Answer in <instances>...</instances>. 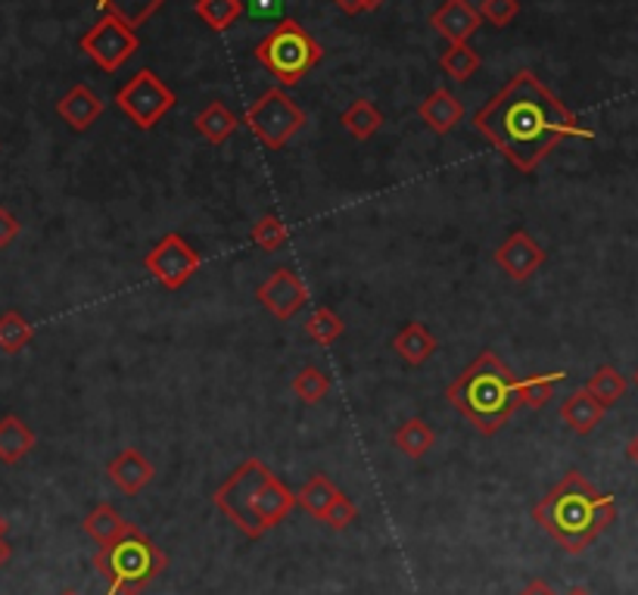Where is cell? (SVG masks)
<instances>
[{
    "instance_id": "f1b7e54d",
    "label": "cell",
    "mask_w": 638,
    "mask_h": 595,
    "mask_svg": "<svg viewBox=\"0 0 638 595\" xmlns=\"http://www.w3.org/2000/svg\"><path fill=\"white\" fill-rule=\"evenodd\" d=\"M193 10L212 32H225L243 17V0H196Z\"/></svg>"
},
{
    "instance_id": "1f68e13d",
    "label": "cell",
    "mask_w": 638,
    "mask_h": 595,
    "mask_svg": "<svg viewBox=\"0 0 638 595\" xmlns=\"http://www.w3.org/2000/svg\"><path fill=\"white\" fill-rule=\"evenodd\" d=\"M97 3L104 7L106 13L121 17L128 25H135V29H138L140 22H147V19L153 17L156 10H159L166 0H97Z\"/></svg>"
},
{
    "instance_id": "8d00e7d4",
    "label": "cell",
    "mask_w": 638,
    "mask_h": 595,
    "mask_svg": "<svg viewBox=\"0 0 638 595\" xmlns=\"http://www.w3.org/2000/svg\"><path fill=\"white\" fill-rule=\"evenodd\" d=\"M333 3H337V10L345 13V17H359V13L368 10V3H364V0H333Z\"/></svg>"
},
{
    "instance_id": "9c48e42d",
    "label": "cell",
    "mask_w": 638,
    "mask_h": 595,
    "mask_svg": "<svg viewBox=\"0 0 638 595\" xmlns=\"http://www.w3.org/2000/svg\"><path fill=\"white\" fill-rule=\"evenodd\" d=\"M82 51L100 66L104 72H119L140 47V38L135 32V25H128L121 17L106 13L104 19H97L85 35H82Z\"/></svg>"
},
{
    "instance_id": "74e56055",
    "label": "cell",
    "mask_w": 638,
    "mask_h": 595,
    "mask_svg": "<svg viewBox=\"0 0 638 595\" xmlns=\"http://www.w3.org/2000/svg\"><path fill=\"white\" fill-rule=\"evenodd\" d=\"M520 595H557V593H554V589L549 586V583H545V580H530V583H527V586L520 589Z\"/></svg>"
},
{
    "instance_id": "8fae6325",
    "label": "cell",
    "mask_w": 638,
    "mask_h": 595,
    "mask_svg": "<svg viewBox=\"0 0 638 595\" xmlns=\"http://www.w3.org/2000/svg\"><path fill=\"white\" fill-rule=\"evenodd\" d=\"M256 299H259L262 309L272 318L290 321V318H296V312L309 302V287H306V280L299 278L294 268L280 265V268H275L268 278L262 280L259 290H256Z\"/></svg>"
},
{
    "instance_id": "cb8c5ba5",
    "label": "cell",
    "mask_w": 638,
    "mask_h": 595,
    "mask_svg": "<svg viewBox=\"0 0 638 595\" xmlns=\"http://www.w3.org/2000/svg\"><path fill=\"white\" fill-rule=\"evenodd\" d=\"M340 123L345 125V131L355 140H371L383 128V113L371 100H352L343 109Z\"/></svg>"
},
{
    "instance_id": "8992f818",
    "label": "cell",
    "mask_w": 638,
    "mask_h": 595,
    "mask_svg": "<svg viewBox=\"0 0 638 595\" xmlns=\"http://www.w3.org/2000/svg\"><path fill=\"white\" fill-rule=\"evenodd\" d=\"M256 60H259L262 70L275 75L280 88H296L325 60V47L311 38L302 22L280 19L275 29L256 44Z\"/></svg>"
},
{
    "instance_id": "44dd1931",
    "label": "cell",
    "mask_w": 638,
    "mask_h": 595,
    "mask_svg": "<svg viewBox=\"0 0 638 595\" xmlns=\"http://www.w3.org/2000/svg\"><path fill=\"white\" fill-rule=\"evenodd\" d=\"M296 499H299V508H306L315 521H325L330 506L340 499V490H337V484L330 480L328 474H311L309 480L302 484V490L296 492Z\"/></svg>"
},
{
    "instance_id": "d6a6232c",
    "label": "cell",
    "mask_w": 638,
    "mask_h": 595,
    "mask_svg": "<svg viewBox=\"0 0 638 595\" xmlns=\"http://www.w3.org/2000/svg\"><path fill=\"white\" fill-rule=\"evenodd\" d=\"M290 241V231H287V225L277 219V215H262L259 222L253 225V244L259 246L262 253H277L280 246Z\"/></svg>"
},
{
    "instance_id": "ba28073f",
    "label": "cell",
    "mask_w": 638,
    "mask_h": 595,
    "mask_svg": "<svg viewBox=\"0 0 638 595\" xmlns=\"http://www.w3.org/2000/svg\"><path fill=\"white\" fill-rule=\"evenodd\" d=\"M178 104L174 91L156 75L153 70L135 72L119 91H116V106L121 116H128L140 131H150L166 113H172Z\"/></svg>"
},
{
    "instance_id": "ffe728a7",
    "label": "cell",
    "mask_w": 638,
    "mask_h": 595,
    "mask_svg": "<svg viewBox=\"0 0 638 595\" xmlns=\"http://www.w3.org/2000/svg\"><path fill=\"white\" fill-rule=\"evenodd\" d=\"M35 431L19 418V415L0 418V461H3V465H19L22 458L35 449Z\"/></svg>"
},
{
    "instance_id": "30bf717a",
    "label": "cell",
    "mask_w": 638,
    "mask_h": 595,
    "mask_svg": "<svg viewBox=\"0 0 638 595\" xmlns=\"http://www.w3.org/2000/svg\"><path fill=\"white\" fill-rule=\"evenodd\" d=\"M200 265H203L200 253H196L181 234H174V231L166 234V237L143 256V268H147L166 290H181V287L200 272Z\"/></svg>"
},
{
    "instance_id": "d4e9b609",
    "label": "cell",
    "mask_w": 638,
    "mask_h": 595,
    "mask_svg": "<svg viewBox=\"0 0 638 595\" xmlns=\"http://www.w3.org/2000/svg\"><path fill=\"white\" fill-rule=\"evenodd\" d=\"M393 443H396V449L402 456L424 458L436 446V434H433V427L424 418H408L396 431Z\"/></svg>"
},
{
    "instance_id": "f546056e",
    "label": "cell",
    "mask_w": 638,
    "mask_h": 595,
    "mask_svg": "<svg viewBox=\"0 0 638 595\" xmlns=\"http://www.w3.org/2000/svg\"><path fill=\"white\" fill-rule=\"evenodd\" d=\"M343 331H345L343 318L337 316L333 309H328V306L315 309V312L306 318V333H309L311 343H318V347H330V343H337V340L343 337Z\"/></svg>"
},
{
    "instance_id": "2e32d148",
    "label": "cell",
    "mask_w": 638,
    "mask_h": 595,
    "mask_svg": "<svg viewBox=\"0 0 638 595\" xmlns=\"http://www.w3.org/2000/svg\"><path fill=\"white\" fill-rule=\"evenodd\" d=\"M417 116L424 119V125L436 131V135H449L455 131L461 119H465V104L446 88H436L427 94V100H421Z\"/></svg>"
},
{
    "instance_id": "3957f363",
    "label": "cell",
    "mask_w": 638,
    "mask_h": 595,
    "mask_svg": "<svg viewBox=\"0 0 638 595\" xmlns=\"http://www.w3.org/2000/svg\"><path fill=\"white\" fill-rule=\"evenodd\" d=\"M212 502L249 540L265 536L299 506L296 492L277 474H272L262 458H246L243 465H237L215 490Z\"/></svg>"
},
{
    "instance_id": "836d02e7",
    "label": "cell",
    "mask_w": 638,
    "mask_h": 595,
    "mask_svg": "<svg viewBox=\"0 0 638 595\" xmlns=\"http://www.w3.org/2000/svg\"><path fill=\"white\" fill-rule=\"evenodd\" d=\"M480 17L489 25H496V29H504V25H511L520 13V0H483L480 7Z\"/></svg>"
},
{
    "instance_id": "5b68a950",
    "label": "cell",
    "mask_w": 638,
    "mask_h": 595,
    "mask_svg": "<svg viewBox=\"0 0 638 595\" xmlns=\"http://www.w3.org/2000/svg\"><path fill=\"white\" fill-rule=\"evenodd\" d=\"M166 564L169 561L162 555V549L135 524L128 527L119 540L100 545L94 555V567L109 583L113 595H140L166 571Z\"/></svg>"
},
{
    "instance_id": "277c9868",
    "label": "cell",
    "mask_w": 638,
    "mask_h": 595,
    "mask_svg": "<svg viewBox=\"0 0 638 595\" xmlns=\"http://www.w3.org/2000/svg\"><path fill=\"white\" fill-rule=\"evenodd\" d=\"M446 400L461 418L483 437L499 434L523 408L518 400V378L492 350H483L455 378Z\"/></svg>"
},
{
    "instance_id": "f35d334b",
    "label": "cell",
    "mask_w": 638,
    "mask_h": 595,
    "mask_svg": "<svg viewBox=\"0 0 638 595\" xmlns=\"http://www.w3.org/2000/svg\"><path fill=\"white\" fill-rule=\"evenodd\" d=\"M10 555H13V549L7 543V521H3V514H0V567L10 561Z\"/></svg>"
},
{
    "instance_id": "9a60e30c",
    "label": "cell",
    "mask_w": 638,
    "mask_h": 595,
    "mask_svg": "<svg viewBox=\"0 0 638 595\" xmlns=\"http://www.w3.org/2000/svg\"><path fill=\"white\" fill-rule=\"evenodd\" d=\"M109 480L119 487L125 496H138L140 490H147V484L156 477L153 461L140 456V449H121L119 456L106 465Z\"/></svg>"
},
{
    "instance_id": "83f0119b",
    "label": "cell",
    "mask_w": 638,
    "mask_h": 595,
    "mask_svg": "<svg viewBox=\"0 0 638 595\" xmlns=\"http://www.w3.org/2000/svg\"><path fill=\"white\" fill-rule=\"evenodd\" d=\"M32 340H35V328L29 325V318L22 312L10 309V312L0 316V350L13 355V352L25 350Z\"/></svg>"
},
{
    "instance_id": "4dcf8cb0",
    "label": "cell",
    "mask_w": 638,
    "mask_h": 595,
    "mask_svg": "<svg viewBox=\"0 0 638 595\" xmlns=\"http://www.w3.org/2000/svg\"><path fill=\"white\" fill-rule=\"evenodd\" d=\"M294 393L306 405H318L330 393V378L318 365H306L294 378Z\"/></svg>"
},
{
    "instance_id": "d6986e66",
    "label": "cell",
    "mask_w": 638,
    "mask_h": 595,
    "mask_svg": "<svg viewBox=\"0 0 638 595\" xmlns=\"http://www.w3.org/2000/svg\"><path fill=\"white\" fill-rule=\"evenodd\" d=\"M193 128H196V135L203 140L215 144V147H222L225 140L234 138V131L241 128V119H237L225 104L212 100V104H206L196 116H193Z\"/></svg>"
},
{
    "instance_id": "60d3db41",
    "label": "cell",
    "mask_w": 638,
    "mask_h": 595,
    "mask_svg": "<svg viewBox=\"0 0 638 595\" xmlns=\"http://www.w3.org/2000/svg\"><path fill=\"white\" fill-rule=\"evenodd\" d=\"M567 595H595V593H592V589H586V586H573Z\"/></svg>"
},
{
    "instance_id": "484cf974",
    "label": "cell",
    "mask_w": 638,
    "mask_h": 595,
    "mask_svg": "<svg viewBox=\"0 0 638 595\" xmlns=\"http://www.w3.org/2000/svg\"><path fill=\"white\" fill-rule=\"evenodd\" d=\"M483 66V56L474 51L470 44H449L446 53L439 56V70L449 75L451 82H467V78H474L477 72Z\"/></svg>"
},
{
    "instance_id": "7a4b0ae2",
    "label": "cell",
    "mask_w": 638,
    "mask_h": 595,
    "mask_svg": "<svg viewBox=\"0 0 638 595\" xmlns=\"http://www.w3.org/2000/svg\"><path fill=\"white\" fill-rule=\"evenodd\" d=\"M533 521L567 555H583L617 521V499L595 490L583 471H567L533 506Z\"/></svg>"
},
{
    "instance_id": "7c38bea8",
    "label": "cell",
    "mask_w": 638,
    "mask_h": 595,
    "mask_svg": "<svg viewBox=\"0 0 638 595\" xmlns=\"http://www.w3.org/2000/svg\"><path fill=\"white\" fill-rule=\"evenodd\" d=\"M496 265L511 280H530L545 265V249L535 244L530 231H511L496 249Z\"/></svg>"
},
{
    "instance_id": "ac0fdd59",
    "label": "cell",
    "mask_w": 638,
    "mask_h": 595,
    "mask_svg": "<svg viewBox=\"0 0 638 595\" xmlns=\"http://www.w3.org/2000/svg\"><path fill=\"white\" fill-rule=\"evenodd\" d=\"M393 350H396L408 365L417 368L424 365V362H430L436 350H439V343H436V337H433L427 325L408 321V325L393 337Z\"/></svg>"
},
{
    "instance_id": "ab89813d",
    "label": "cell",
    "mask_w": 638,
    "mask_h": 595,
    "mask_svg": "<svg viewBox=\"0 0 638 595\" xmlns=\"http://www.w3.org/2000/svg\"><path fill=\"white\" fill-rule=\"evenodd\" d=\"M626 456L632 458V461H636V465H638V437L629 439V446H626Z\"/></svg>"
},
{
    "instance_id": "52a82bcc",
    "label": "cell",
    "mask_w": 638,
    "mask_h": 595,
    "mask_svg": "<svg viewBox=\"0 0 638 595\" xmlns=\"http://www.w3.org/2000/svg\"><path fill=\"white\" fill-rule=\"evenodd\" d=\"M243 123H246V128L253 131V138L259 140L262 147L284 150L306 128L309 116L287 94V88L277 85V88L265 91L259 100H253V106L243 113Z\"/></svg>"
},
{
    "instance_id": "4316f807",
    "label": "cell",
    "mask_w": 638,
    "mask_h": 595,
    "mask_svg": "<svg viewBox=\"0 0 638 595\" xmlns=\"http://www.w3.org/2000/svg\"><path fill=\"white\" fill-rule=\"evenodd\" d=\"M586 390L604 405V408H610V405H617L623 396H626L629 384H626V378H623L617 368L602 365V368H595V374L586 381Z\"/></svg>"
},
{
    "instance_id": "7402d4cb",
    "label": "cell",
    "mask_w": 638,
    "mask_h": 595,
    "mask_svg": "<svg viewBox=\"0 0 638 595\" xmlns=\"http://www.w3.org/2000/svg\"><path fill=\"white\" fill-rule=\"evenodd\" d=\"M564 371H545V374H530L518 381V400L527 408H542L554 400L557 386L564 384Z\"/></svg>"
},
{
    "instance_id": "d590c367",
    "label": "cell",
    "mask_w": 638,
    "mask_h": 595,
    "mask_svg": "<svg viewBox=\"0 0 638 595\" xmlns=\"http://www.w3.org/2000/svg\"><path fill=\"white\" fill-rule=\"evenodd\" d=\"M19 231H22V225H19L17 215L7 210V206H0V249L13 244L19 237Z\"/></svg>"
},
{
    "instance_id": "7bdbcfd3",
    "label": "cell",
    "mask_w": 638,
    "mask_h": 595,
    "mask_svg": "<svg viewBox=\"0 0 638 595\" xmlns=\"http://www.w3.org/2000/svg\"><path fill=\"white\" fill-rule=\"evenodd\" d=\"M632 384L638 386V368H636V374H632Z\"/></svg>"
},
{
    "instance_id": "5bb4252c",
    "label": "cell",
    "mask_w": 638,
    "mask_h": 595,
    "mask_svg": "<svg viewBox=\"0 0 638 595\" xmlns=\"http://www.w3.org/2000/svg\"><path fill=\"white\" fill-rule=\"evenodd\" d=\"M56 116L70 125L72 131H87L91 125L104 116V100L87 85H75V88H70L56 100Z\"/></svg>"
},
{
    "instance_id": "4fadbf2b",
    "label": "cell",
    "mask_w": 638,
    "mask_h": 595,
    "mask_svg": "<svg viewBox=\"0 0 638 595\" xmlns=\"http://www.w3.org/2000/svg\"><path fill=\"white\" fill-rule=\"evenodd\" d=\"M430 25L433 32L446 38L449 44H470V38L483 25V17L470 0H446L443 7L433 10Z\"/></svg>"
},
{
    "instance_id": "e0dca14e",
    "label": "cell",
    "mask_w": 638,
    "mask_h": 595,
    "mask_svg": "<svg viewBox=\"0 0 638 595\" xmlns=\"http://www.w3.org/2000/svg\"><path fill=\"white\" fill-rule=\"evenodd\" d=\"M604 412L607 408L588 393L586 386L573 390L567 400L561 403V421L567 424V431H573L576 437H588L604 421Z\"/></svg>"
},
{
    "instance_id": "603a6c76",
    "label": "cell",
    "mask_w": 638,
    "mask_h": 595,
    "mask_svg": "<svg viewBox=\"0 0 638 595\" xmlns=\"http://www.w3.org/2000/svg\"><path fill=\"white\" fill-rule=\"evenodd\" d=\"M85 533L94 540L97 545H106V543H113V540H119L121 533L128 530V521L121 518L119 511L116 508L109 506V502H100V506L94 508L91 514L85 518Z\"/></svg>"
},
{
    "instance_id": "ee69618b",
    "label": "cell",
    "mask_w": 638,
    "mask_h": 595,
    "mask_svg": "<svg viewBox=\"0 0 638 595\" xmlns=\"http://www.w3.org/2000/svg\"><path fill=\"white\" fill-rule=\"evenodd\" d=\"M60 595H78V593H60Z\"/></svg>"
},
{
    "instance_id": "6da1fadb",
    "label": "cell",
    "mask_w": 638,
    "mask_h": 595,
    "mask_svg": "<svg viewBox=\"0 0 638 595\" xmlns=\"http://www.w3.org/2000/svg\"><path fill=\"white\" fill-rule=\"evenodd\" d=\"M477 131L520 172H535L570 138L592 140L595 131L545 88L535 72L520 70L474 116Z\"/></svg>"
},
{
    "instance_id": "b9f144b4",
    "label": "cell",
    "mask_w": 638,
    "mask_h": 595,
    "mask_svg": "<svg viewBox=\"0 0 638 595\" xmlns=\"http://www.w3.org/2000/svg\"><path fill=\"white\" fill-rule=\"evenodd\" d=\"M364 3H368V10H378V7H383L386 0H364Z\"/></svg>"
},
{
    "instance_id": "e575fe53",
    "label": "cell",
    "mask_w": 638,
    "mask_h": 595,
    "mask_svg": "<svg viewBox=\"0 0 638 595\" xmlns=\"http://www.w3.org/2000/svg\"><path fill=\"white\" fill-rule=\"evenodd\" d=\"M355 518H359V506L349 499V496H343L340 492V499L330 506V511H328V518H325V524L328 527H333V530H345V527H352L355 524Z\"/></svg>"
}]
</instances>
